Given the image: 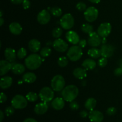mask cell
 I'll return each mask as SVG.
<instances>
[{
    "mask_svg": "<svg viewBox=\"0 0 122 122\" xmlns=\"http://www.w3.org/2000/svg\"><path fill=\"white\" fill-rule=\"evenodd\" d=\"M4 116L3 112H2V110H1L0 111V118H1V119H0V122H2V120H3L4 119Z\"/></svg>",
    "mask_w": 122,
    "mask_h": 122,
    "instance_id": "c3c4849f",
    "label": "cell"
},
{
    "mask_svg": "<svg viewBox=\"0 0 122 122\" xmlns=\"http://www.w3.org/2000/svg\"><path fill=\"white\" fill-rule=\"evenodd\" d=\"M63 34V30L60 27H56L52 30V36L55 38H60V37Z\"/></svg>",
    "mask_w": 122,
    "mask_h": 122,
    "instance_id": "d6a6232c",
    "label": "cell"
},
{
    "mask_svg": "<svg viewBox=\"0 0 122 122\" xmlns=\"http://www.w3.org/2000/svg\"><path fill=\"white\" fill-rule=\"evenodd\" d=\"M11 71L15 75H21L25 71V67L23 64L20 63H15L12 64Z\"/></svg>",
    "mask_w": 122,
    "mask_h": 122,
    "instance_id": "484cf974",
    "label": "cell"
},
{
    "mask_svg": "<svg viewBox=\"0 0 122 122\" xmlns=\"http://www.w3.org/2000/svg\"><path fill=\"white\" fill-rule=\"evenodd\" d=\"M4 20L3 18L1 17L0 18V26H2V25L4 24Z\"/></svg>",
    "mask_w": 122,
    "mask_h": 122,
    "instance_id": "816d5d0a",
    "label": "cell"
},
{
    "mask_svg": "<svg viewBox=\"0 0 122 122\" xmlns=\"http://www.w3.org/2000/svg\"><path fill=\"white\" fill-rule=\"evenodd\" d=\"M23 122H38L36 120H35V119L33 118H27L25 120H24V121Z\"/></svg>",
    "mask_w": 122,
    "mask_h": 122,
    "instance_id": "7dc6e473",
    "label": "cell"
},
{
    "mask_svg": "<svg viewBox=\"0 0 122 122\" xmlns=\"http://www.w3.org/2000/svg\"><path fill=\"white\" fill-rule=\"evenodd\" d=\"M11 106L15 109H23L27 106V100L21 95H16L12 98Z\"/></svg>",
    "mask_w": 122,
    "mask_h": 122,
    "instance_id": "5b68a950",
    "label": "cell"
},
{
    "mask_svg": "<svg viewBox=\"0 0 122 122\" xmlns=\"http://www.w3.org/2000/svg\"><path fill=\"white\" fill-rule=\"evenodd\" d=\"M26 98L27 101H30V102H35L38 100V95L36 93L34 92H29L27 94Z\"/></svg>",
    "mask_w": 122,
    "mask_h": 122,
    "instance_id": "f546056e",
    "label": "cell"
},
{
    "mask_svg": "<svg viewBox=\"0 0 122 122\" xmlns=\"http://www.w3.org/2000/svg\"><path fill=\"white\" fill-rule=\"evenodd\" d=\"M97 105V101L94 98H89L87 99L85 102V107L88 110H94Z\"/></svg>",
    "mask_w": 122,
    "mask_h": 122,
    "instance_id": "4316f807",
    "label": "cell"
},
{
    "mask_svg": "<svg viewBox=\"0 0 122 122\" xmlns=\"http://www.w3.org/2000/svg\"><path fill=\"white\" fill-rule=\"evenodd\" d=\"M81 30L83 33L89 35L94 32V27L91 24L84 23L81 26Z\"/></svg>",
    "mask_w": 122,
    "mask_h": 122,
    "instance_id": "f1b7e54d",
    "label": "cell"
},
{
    "mask_svg": "<svg viewBox=\"0 0 122 122\" xmlns=\"http://www.w3.org/2000/svg\"><path fill=\"white\" fill-rule=\"evenodd\" d=\"M50 10L51 14L55 17H60L63 13L62 10L58 7H54L52 8H50Z\"/></svg>",
    "mask_w": 122,
    "mask_h": 122,
    "instance_id": "4dcf8cb0",
    "label": "cell"
},
{
    "mask_svg": "<svg viewBox=\"0 0 122 122\" xmlns=\"http://www.w3.org/2000/svg\"><path fill=\"white\" fill-rule=\"evenodd\" d=\"M2 14H3V13H2V11H1V12H0V16H1V17H2Z\"/></svg>",
    "mask_w": 122,
    "mask_h": 122,
    "instance_id": "db71d44e",
    "label": "cell"
},
{
    "mask_svg": "<svg viewBox=\"0 0 122 122\" xmlns=\"http://www.w3.org/2000/svg\"><path fill=\"white\" fill-rule=\"evenodd\" d=\"M12 66L11 63L7 60H2L0 62V76H4L11 70Z\"/></svg>",
    "mask_w": 122,
    "mask_h": 122,
    "instance_id": "2e32d148",
    "label": "cell"
},
{
    "mask_svg": "<svg viewBox=\"0 0 122 122\" xmlns=\"http://www.w3.org/2000/svg\"><path fill=\"white\" fill-rule=\"evenodd\" d=\"M83 55L82 48L77 45H73L68 50L67 56L71 61H77L79 60Z\"/></svg>",
    "mask_w": 122,
    "mask_h": 122,
    "instance_id": "3957f363",
    "label": "cell"
},
{
    "mask_svg": "<svg viewBox=\"0 0 122 122\" xmlns=\"http://www.w3.org/2000/svg\"><path fill=\"white\" fill-rule=\"evenodd\" d=\"M48 109V106L46 102H40L35 106L34 112L38 115H42L46 113Z\"/></svg>",
    "mask_w": 122,
    "mask_h": 122,
    "instance_id": "e0dca14e",
    "label": "cell"
},
{
    "mask_svg": "<svg viewBox=\"0 0 122 122\" xmlns=\"http://www.w3.org/2000/svg\"><path fill=\"white\" fill-rule=\"evenodd\" d=\"M82 66L86 70H92L96 67V62L93 59L88 58L83 61Z\"/></svg>",
    "mask_w": 122,
    "mask_h": 122,
    "instance_id": "cb8c5ba5",
    "label": "cell"
},
{
    "mask_svg": "<svg viewBox=\"0 0 122 122\" xmlns=\"http://www.w3.org/2000/svg\"><path fill=\"white\" fill-rule=\"evenodd\" d=\"M73 75L76 78L80 80H82L86 77V70L84 68H76V69H74L73 71Z\"/></svg>",
    "mask_w": 122,
    "mask_h": 122,
    "instance_id": "d6986e66",
    "label": "cell"
},
{
    "mask_svg": "<svg viewBox=\"0 0 122 122\" xmlns=\"http://www.w3.org/2000/svg\"><path fill=\"white\" fill-rule=\"evenodd\" d=\"M51 19V14L46 10H43L38 13L37 20L41 25H46L48 23Z\"/></svg>",
    "mask_w": 122,
    "mask_h": 122,
    "instance_id": "4fadbf2b",
    "label": "cell"
},
{
    "mask_svg": "<svg viewBox=\"0 0 122 122\" xmlns=\"http://www.w3.org/2000/svg\"><path fill=\"white\" fill-rule=\"evenodd\" d=\"M119 66L122 69V59H120L119 61Z\"/></svg>",
    "mask_w": 122,
    "mask_h": 122,
    "instance_id": "f5cc1de1",
    "label": "cell"
},
{
    "mask_svg": "<svg viewBox=\"0 0 122 122\" xmlns=\"http://www.w3.org/2000/svg\"><path fill=\"white\" fill-rule=\"evenodd\" d=\"M65 80L60 75L54 76L51 82V88L56 92H60L63 90L65 86Z\"/></svg>",
    "mask_w": 122,
    "mask_h": 122,
    "instance_id": "277c9868",
    "label": "cell"
},
{
    "mask_svg": "<svg viewBox=\"0 0 122 122\" xmlns=\"http://www.w3.org/2000/svg\"><path fill=\"white\" fill-rule=\"evenodd\" d=\"M7 100V97L5 94H4V92H1V104H3L4 102H5Z\"/></svg>",
    "mask_w": 122,
    "mask_h": 122,
    "instance_id": "7bdbcfd3",
    "label": "cell"
},
{
    "mask_svg": "<svg viewBox=\"0 0 122 122\" xmlns=\"http://www.w3.org/2000/svg\"><path fill=\"white\" fill-rule=\"evenodd\" d=\"M51 49L48 46H45L40 51V55L42 57H48L51 55Z\"/></svg>",
    "mask_w": 122,
    "mask_h": 122,
    "instance_id": "1f68e13d",
    "label": "cell"
},
{
    "mask_svg": "<svg viewBox=\"0 0 122 122\" xmlns=\"http://www.w3.org/2000/svg\"><path fill=\"white\" fill-rule=\"evenodd\" d=\"M27 56V51L24 48H21L19 50L17 53V57L19 59H23Z\"/></svg>",
    "mask_w": 122,
    "mask_h": 122,
    "instance_id": "e575fe53",
    "label": "cell"
},
{
    "mask_svg": "<svg viewBox=\"0 0 122 122\" xmlns=\"http://www.w3.org/2000/svg\"><path fill=\"white\" fill-rule=\"evenodd\" d=\"M65 100L63 98V97H57L54 99L51 103L52 108L56 110H60L64 108L65 106Z\"/></svg>",
    "mask_w": 122,
    "mask_h": 122,
    "instance_id": "ac0fdd59",
    "label": "cell"
},
{
    "mask_svg": "<svg viewBox=\"0 0 122 122\" xmlns=\"http://www.w3.org/2000/svg\"><path fill=\"white\" fill-rule=\"evenodd\" d=\"M23 0H11V2L14 4H22Z\"/></svg>",
    "mask_w": 122,
    "mask_h": 122,
    "instance_id": "bcb514c9",
    "label": "cell"
},
{
    "mask_svg": "<svg viewBox=\"0 0 122 122\" xmlns=\"http://www.w3.org/2000/svg\"><path fill=\"white\" fill-rule=\"evenodd\" d=\"M101 54L102 57L110 58L112 57L114 52V48L111 44H103L100 48Z\"/></svg>",
    "mask_w": 122,
    "mask_h": 122,
    "instance_id": "7c38bea8",
    "label": "cell"
},
{
    "mask_svg": "<svg viewBox=\"0 0 122 122\" xmlns=\"http://www.w3.org/2000/svg\"><path fill=\"white\" fill-rule=\"evenodd\" d=\"M5 58L10 62H13L16 58L15 51L12 48H7L4 51Z\"/></svg>",
    "mask_w": 122,
    "mask_h": 122,
    "instance_id": "44dd1931",
    "label": "cell"
},
{
    "mask_svg": "<svg viewBox=\"0 0 122 122\" xmlns=\"http://www.w3.org/2000/svg\"><path fill=\"white\" fill-rule=\"evenodd\" d=\"M117 112V110L115 107H109L108 109L106 111V113L107 114H108V116H113Z\"/></svg>",
    "mask_w": 122,
    "mask_h": 122,
    "instance_id": "f35d334b",
    "label": "cell"
},
{
    "mask_svg": "<svg viewBox=\"0 0 122 122\" xmlns=\"http://www.w3.org/2000/svg\"><path fill=\"white\" fill-rule=\"evenodd\" d=\"M86 45V41L85 39H81V40H80L79 42V46L80 47L83 48L85 47Z\"/></svg>",
    "mask_w": 122,
    "mask_h": 122,
    "instance_id": "ee69618b",
    "label": "cell"
},
{
    "mask_svg": "<svg viewBox=\"0 0 122 122\" xmlns=\"http://www.w3.org/2000/svg\"><path fill=\"white\" fill-rule=\"evenodd\" d=\"M75 24V19L70 13H67L63 15L60 20L61 27L65 30H70L73 27Z\"/></svg>",
    "mask_w": 122,
    "mask_h": 122,
    "instance_id": "52a82bcc",
    "label": "cell"
},
{
    "mask_svg": "<svg viewBox=\"0 0 122 122\" xmlns=\"http://www.w3.org/2000/svg\"><path fill=\"white\" fill-rule=\"evenodd\" d=\"M9 30L12 34L19 35L22 32V27L17 22H13L9 25Z\"/></svg>",
    "mask_w": 122,
    "mask_h": 122,
    "instance_id": "ffe728a7",
    "label": "cell"
},
{
    "mask_svg": "<svg viewBox=\"0 0 122 122\" xmlns=\"http://www.w3.org/2000/svg\"><path fill=\"white\" fill-rule=\"evenodd\" d=\"M57 63H58V66L60 67H66L68 64L69 61H68V59L67 58V57L62 56V57H60L58 58Z\"/></svg>",
    "mask_w": 122,
    "mask_h": 122,
    "instance_id": "836d02e7",
    "label": "cell"
},
{
    "mask_svg": "<svg viewBox=\"0 0 122 122\" xmlns=\"http://www.w3.org/2000/svg\"><path fill=\"white\" fill-rule=\"evenodd\" d=\"M42 59L39 55L32 54L26 58L25 64L26 67L29 70H36L41 66Z\"/></svg>",
    "mask_w": 122,
    "mask_h": 122,
    "instance_id": "7a4b0ae2",
    "label": "cell"
},
{
    "mask_svg": "<svg viewBox=\"0 0 122 122\" xmlns=\"http://www.w3.org/2000/svg\"><path fill=\"white\" fill-rule=\"evenodd\" d=\"M30 2L29 0H23V1L22 2V6L24 9L25 10H27L28 8H29L30 7Z\"/></svg>",
    "mask_w": 122,
    "mask_h": 122,
    "instance_id": "60d3db41",
    "label": "cell"
},
{
    "mask_svg": "<svg viewBox=\"0 0 122 122\" xmlns=\"http://www.w3.org/2000/svg\"><path fill=\"white\" fill-rule=\"evenodd\" d=\"M29 49L33 52H37L39 51L41 48V43L38 39H32L29 42Z\"/></svg>",
    "mask_w": 122,
    "mask_h": 122,
    "instance_id": "7402d4cb",
    "label": "cell"
},
{
    "mask_svg": "<svg viewBox=\"0 0 122 122\" xmlns=\"http://www.w3.org/2000/svg\"><path fill=\"white\" fill-rule=\"evenodd\" d=\"M14 113V108L13 106H9L7 107L5 110V114L7 116H11L13 115Z\"/></svg>",
    "mask_w": 122,
    "mask_h": 122,
    "instance_id": "8d00e7d4",
    "label": "cell"
},
{
    "mask_svg": "<svg viewBox=\"0 0 122 122\" xmlns=\"http://www.w3.org/2000/svg\"><path fill=\"white\" fill-rule=\"evenodd\" d=\"M112 25L109 23H102L99 26L97 29V33L101 38L108 36L112 31Z\"/></svg>",
    "mask_w": 122,
    "mask_h": 122,
    "instance_id": "9c48e42d",
    "label": "cell"
},
{
    "mask_svg": "<svg viewBox=\"0 0 122 122\" xmlns=\"http://www.w3.org/2000/svg\"><path fill=\"white\" fill-rule=\"evenodd\" d=\"M66 38L67 41L69 43L73 44V45H76V44H79L80 41L79 36L75 31L70 30L67 32L66 34Z\"/></svg>",
    "mask_w": 122,
    "mask_h": 122,
    "instance_id": "9a60e30c",
    "label": "cell"
},
{
    "mask_svg": "<svg viewBox=\"0 0 122 122\" xmlns=\"http://www.w3.org/2000/svg\"><path fill=\"white\" fill-rule=\"evenodd\" d=\"M84 17L88 22H93L98 17V10L94 7H89L84 12Z\"/></svg>",
    "mask_w": 122,
    "mask_h": 122,
    "instance_id": "ba28073f",
    "label": "cell"
},
{
    "mask_svg": "<svg viewBox=\"0 0 122 122\" xmlns=\"http://www.w3.org/2000/svg\"><path fill=\"white\" fill-rule=\"evenodd\" d=\"M107 63H108V60H107V58H105V57H102L98 60V65L101 67H106L107 66Z\"/></svg>",
    "mask_w": 122,
    "mask_h": 122,
    "instance_id": "74e56055",
    "label": "cell"
},
{
    "mask_svg": "<svg viewBox=\"0 0 122 122\" xmlns=\"http://www.w3.org/2000/svg\"><path fill=\"white\" fill-rule=\"evenodd\" d=\"M106 42H107L106 38H102V39H101V43H102L103 44H106Z\"/></svg>",
    "mask_w": 122,
    "mask_h": 122,
    "instance_id": "f907efd6",
    "label": "cell"
},
{
    "mask_svg": "<svg viewBox=\"0 0 122 122\" xmlns=\"http://www.w3.org/2000/svg\"><path fill=\"white\" fill-rule=\"evenodd\" d=\"M89 1H90L91 2L94 4H98L101 1V0H88Z\"/></svg>",
    "mask_w": 122,
    "mask_h": 122,
    "instance_id": "681fc988",
    "label": "cell"
},
{
    "mask_svg": "<svg viewBox=\"0 0 122 122\" xmlns=\"http://www.w3.org/2000/svg\"><path fill=\"white\" fill-rule=\"evenodd\" d=\"M89 120L92 122H102L104 120V115L98 110L90 111L88 115Z\"/></svg>",
    "mask_w": 122,
    "mask_h": 122,
    "instance_id": "5bb4252c",
    "label": "cell"
},
{
    "mask_svg": "<svg viewBox=\"0 0 122 122\" xmlns=\"http://www.w3.org/2000/svg\"><path fill=\"white\" fill-rule=\"evenodd\" d=\"M53 48L57 51L60 52H64L68 49V44L63 39L57 38L52 43Z\"/></svg>",
    "mask_w": 122,
    "mask_h": 122,
    "instance_id": "8fae6325",
    "label": "cell"
},
{
    "mask_svg": "<svg viewBox=\"0 0 122 122\" xmlns=\"http://www.w3.org/2000/svg\"><path fill=\"white\" fill-rule=\"evenodd\" d=\"M41 100L44 102H49L52 101L54 97V92L52 88L49 87H44L42 88L39 94Z\"/></svg>",
    "mask_w": 122,
    "mask_h": 122,
    "instance_id": "8992f818",
    "label": "cell"
},
{
    "mask_svg": "<svg viewBox=\"0 0 122 122\" xmlns=\"http://www.w3.org/2000/svg\"><path fill=\"white\" fill-rule=\"evenodd\" d=\"M114 75H115V76H120L121 75H122V69L120 67L116 68V69L114 70Z\"/></svg>",
    "mask_w": 122,
    "mask_h": 122,
    "instance_id": "b9f144b4",
    "label": "cell"
},
{
    "mask_svg": "<svg viewBox=\"0 0 122 122\" xmlns=\"http://www.w3.org/2000/svg\"><path fill=\"white\" fill-rule=\"evenodd\" d=\"M13 83V79L10 76H4L0 81V87L2 89L10 88Z\"/></svg>",
    "mask_w": 122,
    "mask_h": 122,
    "instance_id": "603a6c76",
    "label": "cell"
},
{
    "mask_svg": "<svg viewBox=\"0 0 122 122\" xmlns=\"http://www.w3.org/2000/svg\"><path fill=\"white\" fill-rule=\"evenodd\" d=\"M79 94V89L76 85H69L64 87L62 90L61 95L63 98L67 102L73 101Z\"/></svg>",
    "mask_w": 122,
    "mask_h": 122,
    "instance_id": "6da1fadb",
    "label": "cell"
},
{
    "mask_svg": "<svg viewBox=\"0 0 122 122\" xmlns=\"http://www.w3.org/2000/svg\"><path fill=\"white\" fill-rule=\"evenodd\" d=\"M69 106H70V108L73 110H77L79 108V105L76 101H72L70 102Z\"/></svg>",
    "mask_w": 122,
    "mask_h": 122,
    "instance_id": "ab89813d",
    "label": "cell"
},
{
    "mask_svg": "<svg viewBox=\"0 0 122 122\" xmlns=\"http://www.w3.org/2000/svg\"><path fill=\"white\" fill-rule=\"evenodd\" d=\"M79 115L82 118H85L87 116H88L89 114L88 113V112L85 110H82L81 111V112L79 113Z\"/></svg>",
    "mask_w": 122,
    "mask_h": 122,
    "instance_id": "f6af8a7d",
    "label": "cell"
},
{
    "mask_svg": "<svg viewBox=\"0 0 122 122\" xmlns=\"http://www.w3.org/2000/svg\"><path fill=\"white\" fill-rule=\"evenodd\" d=\"M88 54L91 58H94V59L98 58L99 57H100V56H101L100 50L95 47H92V48L89 49L88 51Z\"/></svg>",
    "mask_w": 122,
    "mask_h": 122,
    "instance_id": "83f0119b",
    "label": "cell"
},
{
    "mask_svg": "<svg viewBox=\"0 0 122 122\" xmlns=\"http://www.w3.org/2000/svg\"><path fill=\"white\" fill-rule=\"evenodd\" d=\"M76 7L80 11H84L86 10V5L83 2H79L76 4Z\"/></svg>",
    "mask_w": 122,
    "mask_h": 122,
    "instance_id": "d590c367",
    "label": "cell"
},
{
    "mask_svg": "<svg viewBox=\"0 0 122 122\" xmlns=\"http://www.w3.org/2000/svg\"><path fill=\"white\" fill-rule=\"evenodd\" d=\"M22 80L27 83H32L36 80V76L32 72H27L23 75Z\"/></svg>",
    "mask_w": 122,
    "mask_h": 122,
    "instance_id": "d4e9b609",
    "label": "cell"
},
{
    "mask_svg": "<svg viewBox=\"0 0 122 122\" xmlns=\"http://www.w3.org/2000/svg\"><path fill=\"white\" fill-rule=\"evenodd\" d=\"M101 37L98 34L97 32H93L89 35L88 42L91 46L98 47L101 44Z\"/></svg>",
    "mask_w": 122,
    "mask_h": 122,
    "instance_id": "30bf717a",
    "label": "cell"
}]
</instances>
